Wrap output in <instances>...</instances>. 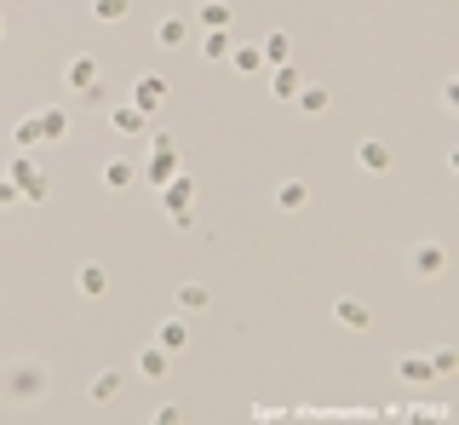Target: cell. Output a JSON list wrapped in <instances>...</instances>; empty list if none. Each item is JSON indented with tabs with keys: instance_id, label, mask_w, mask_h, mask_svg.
<instances>
[{
	"instance_id": "6da1fadb",
	"label": "cell",
	"mask_w": 459,
	"mask_h": 425,
	"mask_svg": "<svg viewBox=\"0 0 459 425\" xmlns=\"http://www.w3.org/2000/svg\"><path fill=\"white\" fill-rule=\"evenodd\" d=\"M46 385H52V374H46V362H35V357H18V362L0 368V397H6V403H41Z\"/></svg>"
},
{
	"instance_id": "7a4b0ae2",
	"label": "cell",
	"mask_w": 459,
	"mask_h": 425,
	"mask_svg": "<svg viewBox=\"0 0 459 425\" xmlns=\"http://www.w3.org/2000/svg\"><path fill=\"white\" fill-rule=\"evenodd\" d=\"M408 271H414L419 282L448 276V248H442V241H414V248H408Z\"/></svg>"
},
{
	"instance_id": "3957f363",
	"label": "cell",
	"mask_w": 459,
	"mask_h": 425,
	"mask_svg": "<svg viewBox=\"0 0 459 425\" xmlns=\"http://www.w3.org/2000/svg\"><path fill=\"white\" fill-rule=\"evenodd\" d=\"M98 81H104V69H98V58H92V52H75V58L64 64V87H69V92H81V98H87V92L98 87Z\"/></svg>"
},
{
	"instance_id": "277c9868",
	"label": "cell",
	"mask_w": 459,
	"mask_h": 425,
	"mask_svg": "<svg viewBox=\"0 0 459 425\" xmlns=\"http://www.w3.org/2000/svg\"><path fill=\"white\" fill-rule=\"evenodd\" d=\"M190 208H196V178H190V173L167 178V185H161V213L173 218V213H190Z\"/></svg>"
},
{
	"instance_id": "5b68a950",
	"label": "cell",
	"mask_w": 459,
	"mask_h": 425,
	"mask_svg": "<svg viewBox=\"0 0 459 425\" xmlns=\"http://www.w3.org/2000/svg\"><path fill=\"white\" fill-rule=\"evenodd\" d=\"M356 167H362V173H391V167H396V150H391L385 138H362V144H356Z\"/></svg>"
},
{
	"instance_id": "8992f818",
	"label": "cell",
	"mask_w": 459,
	"mask_h": 425,
	"mask_svg": "<svg viewBox=\"0 0 459 425\" xmlns=\"http://www.w3.org/2000/svg\"><path fill=\"white\" fill-rule=\"evenodd\" d=\"M132 109H144V115H155V109L167 104V81L161 75H138L132 81V98H127Z\"/></svg>"
},
{
	"instance_id": "52a82bcc",
	"label": "cell",
	"mask_w": 459,
	"mask_h": 425,
	"mask_svg": "<svg viewBox=\"0 0 459 425\" xmlns=\"http://www.w3.org/2000/svg\"><path fill=\"white\" fill-rule=\"evenodd\" d=\"M184 41H190V18L167 12V18L155 23V46H161V52H184Z\"/></svg>"
},
{
	"instance_id": "ba28073f",
	"label": "cell",
	"mask_w": 459,
	"mask_h": 425,
	"mask_svg": "<svg viewBox=\"0 0 459 425\" xmlns=\"http://www.w3.org/2000/svg\"><path fill=\"white\" fill-rule=\"evenodd\" d=\"M333 322H339V327H350V334H368V327H373V317H368V305H362V299H333Z\"/></svg>"
},
{
	"instance_id": "9c48e42d",
	"label": "cell",
	"mask_w": 459,
	"mask_h": 425,
	"mask_svg": "<svg viewBox=\"0 0 459 425\" xmlns=\"http://www.w3.org/2000/svg\"><path fill=\"white\" fill-rule=\"evenodd\" d=\"M121 391H127V374H121V368H98V374H92V385H87L92 403H115Z\"/></svg>"
},
{
	"instance_id": "30bf717a",
	"label": "cell",
	"mask_w": 459,
	"mask_h": 425,
	"mask_svg": "<svg viewBox=\"0 0 459 425\" xmlns=\"http://www.w3.org/2000/svg\"><path fill=\"white\" fill-rule=\"evenodd\" d=\"M75 294L81 299H104V294H110V271H104V264H81V271H75Z\"/></svg>"
},
{
	"instance_id": "8fae6325",
	"label": "cell",
	"mask_w": 459,
	"mask_h": 425,
	"mask_svg": "<svg viewBox=\"0 0 459 425\" xmlns=\"http://www.w3.org/2000/svg\"><path fill=\"white\" fill-rule=\"evenodd\" d=\"M305 201H310L305 178H282V185H276V208H282V213H305Z\"/></svg>"
},
{
	"instance_id": "7c38bea8",
	"label": "cell",
	"mask_w": 459,
	"mask_h": 425,
	"mask_svg": "<svg viewBox=\"0 0 459 425\" xmlns=\"http://www.w3.org/2000/svg\"><path fill=\"white\" fill-rule=\"evenodd\" d=\"M184 167H178V150H155L150 161H144V178H155V185H167V178H178Z\"/></svg>"
},
{
	"instance_id": "4fadbf2b",
	"label": "cell",
	"mask_w": 459,
	"mask_h": 425,
	"mask_svg": "<svg viewBox=\"0 0 459 425\" xmlns=\"http://www.w3.org/2000/svg\"><path fill=\"white\" fill-rule=\"evenodd\" d=\"M259 52H264V64H293V41H287V35L282 29H270V35H264V41H259Z\"/></svg>"
},
{
	"instance_id": "5bb4252c",
	"label": "cell",
	"mask_w": 459,
	"mask_h": 425,
	"mask_svg": "<svg viewBox=\"0 0 459 425\" xmlns=\"http://www.w3.org/2000/svg\"><path fill=\"white\" fill-rule=\"evenodd\" d=\"M299 87H305V75H299L293 64H276L270 69V92H276V98H299Z\"/></svg>"
},
{
	"instance_id": "9a60e30c",
	"label": "cell",
	"mask_w": 459,
	"mask_h": 425,
	"mask_svg": "<svg viewBox=\"0 0 459 425\" xmlns=\"http://www.w3.org/2000/svg\"><path fill=\"white\" fill-rule=\"evenodd\" d=\"M213 305V287H201V282H178V311L184 317H196V311H207Z\"/></svg>"
},
{
	"instance_id": "2e32d148",
	"label": "cell",
	"mask_w": 459,
	"mask_h": 425,
	"mask_svg": "<svg viewBox=\"0 0 459 425\" xmlns=\"http://www.w3.org/2000/svg\"><path fill=\"white\" fill-rule=\"evenodd\" d=\"M167 374H173V362H167V350H161V345L138 350V380H167Z\"/></svg>"
},
{
	"instance_id": "e0dca14e",
	"label": "cell",
	"mask_w": 459,
	"mask_h": 425,
	"mask_svg": "<svg viewBox=\"0 0 459 425\" xmlns=\"http://www.w3.org/2000/svg\"><path fill=\"white\" fill-rule=\"evenodd\" d=\"M41 132H46V144L69 138V109H64V104H46V109H41Z\"/></svg>"
},
{
	"instance_id": "ac0fdd59",
	"label": "cell",
	"mask_w": 459,
	"mask_h": 425,
	"mask_svg": "<svg viewBox=\"0 0 459 425\" xmlns=\"http://www.w3.org/2000/svg\"><path fill=\"white\" fill-rule=\"evenodd\" d=\"M396 374H402V385H431V380H437L431 357H402V362H396Z\"/></svg>"
},
{
	"instance_id": "d6986e66",
	"label": "cell",
	"mask_w": 459,
	"mask_h": 425,
	"mask_svg": "<svg viewBox=\"0 0 459 425\" xmlns=\"http://www.w3.org/2000/svg\"><path fill=\"white\" fill-rule=\"evenodd\" d=\"M110 127L132 138V132H144V127H150V115H144V109H132V104H115V109H110Z\"/></svg>"
},
{
	"instance_id": "ffe728a7",
	"label": "cell",
	"mask_w": 459,
	"mask_h": 425,
	"mask_svg": "<svg viewBox=\"0 0 459 425\" xmlns=\"http://www.w3.org/2000/svg\"><path fill=\"white\" fill-rule=\"evenodd\" d=\"M230 69H236V75H259L264 52H259V46H236V41H230Z\"/></svg>"
},
{
	"instance_id": "44dd1931",
	"label": "cell",
	"mask_w": 459,
	"mask_h": 425,
	"mask_svg": "<svg viewBox=\"0 0 459 425\" xmlns=\"http://www.w3.org/2000/svg\"><path fill=\"white\" fill-rule=\"evenodd\" d=\"M155 345L173 357V350H184L190 345V327H184V317H173V322H161V334H155Z\"/></svg>"
},
{
	"instance_id": "7402d4cb",
	"label": "cell",
	"mask_w": 459,
	"mask_h": 425,
	"mask_svg": "<svg viewBox=\"0 0 459 425\" xmlns=\"http://www.w3.org/2000/svg\"><path fill=\"white\" fill-rule=\"evenodd\" d=\"M104 185H110V190H132V185H138V167L115 155V161H104Z\"/></svg>"
},
{
	"instance_id": "603a6c76",
	"label": "cell",
	"mask_w": 459,
	"mask_h": 425,
	"mask_svg": "<svg viewBox=\"0 0 459 425\" xmlns=\"http://www.w3.org/2000/svg\"><path fill=\"white\" fill-rule=\"evenodd\" d=\"M12 138H18V150H35V144H46V132H41V115H23L18 127H12Z\"/></svg>"
},
{
	"instance_id": "cb8c5ba5",
	"label": "cell",
	"mask_w": 459,
	"mask_h": 425,
	"mask_svg": "<svg viewBox=\"0 0 459 425\" xmlns=\"http://www.w3.org/2000/svg\"><path fill=\"white\" fill-rule=\"evenodd\" d=\"M201 29H230V0H207V6L196 12Z\"/></svg>"
},
{
	"instance_id": "d4e9b609",
	"label": "cell",
	"mask_w": 459,
	"mask_h": 425,
	"mask_svg": "<svg viewBox=\"0 0 459 425\" xmlns=\"http://www.w3.org/2000/svg\"><path fill=\"white\" fill-rule=\"evenodd\" d=\"M201 58H207V64H224V58H230V29H207V41H201Z\"/></svg>"
},
{
	"instance_id": "484cf974",
	"label": "cell",
	"mask_w": 459,
	"mask_h": 425,
	"mask_svg": "<svg viewBox=\"0 0 459 425\" xmlns=\"http://www.w3.org/2000/svg\"><path fill=\"white\" fill-rule=\"evenodd\" d=\"M132 12V0H92V18L98 23H121Z\"/></svg>"
},
{
	"instance_id": "4316f807",
	"label": "cell",
	"mask_w": 459,
	"mask_h": 425,
	"mask_svg": "<svg viewBox=\"0 0 459 425\" xmlns=\"http://www.w3.org/2000/svg\"><path fill=\"white\" fill-rule=\"evenodd\" d=\"M6 178H12V185L23 190V185H35V178H41V173H35V161H29V155H18V161L6 167ZM18 201H23V196H18Z\"/></svg>"
},
{
	"instance_id": "83f0119b",
	"label": "cell",
	"mask_w": 459,
	"mask_h": 425,
	"mask_svg": "<svg viewBox=\"0 0 459 425\" xmlns=\"http://www.w3.org/2000/svg\"><path fill=\"white\" fill-rule=\"evenodd\" d=\"M299 109H305V115H322V109H328V92L322 87H299V98H293Z\"/></svg>"
},
{
	"instance_id": "f1b7e54d",
	"label": "cell",
	"mask_w": 459,
	"mask_h": 425,
	"mask_svg": "<svg viewBox=\"0 0 459 425\" xmlns=\"http://www.w3.org/2000/svg\"><path fill=\"white\" fill-rule=\"evenodd\" d=\"M431 368H437V380H448V374H459V350H448V345H442L437 357H431Z\"/></svg>"
},
{
	"instance_id": "f546056e",
	"label": "cell",
	"mask_w": 459,
	"mask_h": 425,
	"mask_svg": "<svg viewBox=\"0 0 459 425\" xmlns=\"http://www.w3.org/2000/svg\"><path fill=\"white\" fill-rule=\"evenodd\" d=\"M178 420H184V408H173V403L155 408V425H178Z\"/></svg>"
},
{
	"instance_id": "4dcf8cb0",
	"label": "cell",
	"mask_w": 459,
	"mask_h": 425,
	"mask_svg": "<svg viewBox=\"0 0 459 425\" xmlns=\"http://www.w3.org/2000/svg\"><path fill=\"white\" fill-rule=\"evenodd\" d=\"M12 201H18V185H12V178L0 173V208H12Z\"/></svg>"
},
{
	"instance_id": "1f68e13d",
	"label": "cell",
	"mask_w": 459,
	"mask_h": 425,
	"mask_svg": "<svg viewBox=\"0 0 459 425\" xmlns=\"http://www.w3.org/2000/svg\"><path fill=\"white\" fill-rule=\"evenodd\" d=\"M0 41H6V18H0Z\"/></svg>"
}]
</instances>
